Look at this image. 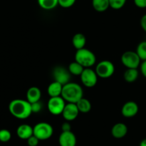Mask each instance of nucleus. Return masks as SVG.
<instances>
[{"mask_svg": "<svg viewBox=\"0 0 146 146\" xmlns=\"http://www.w3.org/2000/svg\"><path fill=\"white\" fill-rule=\"evenodd\" d=\"M27 144L29 146H37L38 145L40 140L36 137L35 135H33L32 136L29 137V139H27Z\"/></svg>", "mask_w": 146, "mask_h": 146, "instance_id": "obj_27", "label": "nucleus"}, {"mask_svg": "<svg viewBox=\"0 0 146 146\" xmlns=\"http://www.w3.org/2000/svg\"><path fill=\"white\" fill-rule=\"evenodd\" d=\"M139 73L137 69H127L123 74L124 80L127 82H133L138 79Z\"/></svg>", "mask_w": 146, "mask_h": 146, "instance_id": "obj_21", "label": "nucleus"}, {"mask_svg": "<svg viewBox=\"0 0 146 146\" xmlns=\"http://www.w3.org/2000/svg\"><path fill=\"white\" fill-rule=\"evenodd\" d=\"M95 71L98 77L103 79L109 78L115 72V66L109 60H103L97 64Z\"/></svg>", "mask_w": 146, "mask_h": 146, "instance_id": "obj_5", "label": "nucleus"}, {"mask_svg": "<svg viewBox=\"0 0 146 146\" xmlns=\"http://www.w3.org/2000/svg\"><path fill=\"white\" fill-rule=\"evenodd\" d=\"M79 113L80 112L76 103L68 102L66 104L61 115L66 121L70 122L76 119Z\"/></svg>", "mask_w": 146, "mask_h": 146, "instance_id": "obj_10", "label": "nucleus"}, {"mask_svg": "<svg viewBox=\"0 0 146 146\" xmlns=\"http://www.w3.org/2000/svg\"><path fill=\"white\" fill-rule=\"evenodd\" d=\"M75 61L79 63L84 68H91L96 62L95 54L86 48L76 50L75 54Z\"/></svg>", "mask_w": 146, "mask_h": 146, "instance_id": "obj_3", "label": "nucleus"}, {"mask_svg": "<svg viewBox=\"0 0 146 146\" xmlns=\"http://www.w3.org/2000/svg\"><path fill=\"white\" fill-rule=\"evenodd\" d=\"M141 71L143 75L146 78V60L143 61L142 64H141Z\"/></svg>", "mask_w": 146, "mask_h": 146, "instance_id": "obj_32", "label": "nucleus"}, {"mask_svg": "<svg viewBox=\"0 0 146 146\" xmlns=\"http://www.w3.org/2000/svg\"><path fill=\"white\" fill-rule=\"evenodd\" d=\"M139 146H146V138L141 140V143H140Z\"/></svg>", "mask_w": 146, "mask_h": 146, "instance_id": "obj_33", "label": "nucleus"}, {"mask_svg": "<svg viewBox=\"0 0 146 146\" xmlns=\"http://www.w3.org/2000/svg\"><path fill=\"white\" fill-rule=\"evenodd\" d=\"M86 44V36L82 33H76L72 38V44L76 50L85 48Z\"/></svg>", "mask_w": 146, "mask_h": 146, "instance_id": "obj_17", "label": "nucleus"}, {"mask_svg": "<svg viewBox=\"0 0 146 146\" xmlns=\"http://www.w3.org/2000/svg\"><path fill=\"white\" fill-rule=\"evenodd\" d=\"M134 4L138 8H146V0H133Z\"/></svg>", "mask_w": 146, "mask_h": 146, "instance_id": "obj_29", "label": "nucleus"}, {"mask_svg": "<svg viewBox=\"0 0 146 146\" xmlns=\"http://www.w3.org/2000/svg\"><path fill=\"white\" fill-rule=\"evenodd\" d=\"M53 77L54 81L60 83L62 85L70 82L69 80L71 78V74L69 71L64 67L61 66H57L53 70Z\"/></svg>", "mask_w": 146, "mask_h": 146, "instance_id": "obj_9", "label": "nucleus"}, {"mask_svg": "<svg viewBox=\"0 0 146 146\" xmlns=\"http://www.w3.org/2000/svg\"><path fill=\"white\" fill-rule=\"evenodd\" d=\"M139 110L138 104L134 101H128L123 105L121 114L125 117H133L136 115Z\"/></svg>", "mask_w": 146, "mask_h": 146, "instance_id": "obj_12", "label": "nucleus"}, {"mask_svg": "<svg viewBox=\"0 0 146 146\" xmlns=\"http://www.w3.org/2000/svg\"><path fill=\"white\" fill-rule=\"evenodd\" d=\"M77 107L80 113H87L91 110V103L88 99L82 97L81 100H78L76 103Z\"/></svg>", "mask_w": 146, "mask_h": 146, "instance_id": "obj_19", "label": "nucleus"}, {"mask_svg": "<svg viewBox=\"0 0 146 146\" xmlns=\"http://www.w3.org/2000/svg\"><path fill=\"white\" fill-rule=\"evenodd\" d=\"M77 140L73 132H61L58 137V143L60 146H76Z\"/></svg>", "mask_w": 146, "mask_h": 146, "instance_id": "obj_11", "label": "nucleus"}, {"mask_svg": "<svg viewBox=\"0 0 146 146\" xmlns=\"http://www.w3.org/2000/svg\"><path fill=\"white\" fill-rule=\"evenodd\" d=\"M61 130H62V132L71 131V126L68 121L63 123L62 125H61Z\"/></svg>", "mask_w": 146, "mask_h": 146, "instance_id": "obj_30", "label": "nucleus"}, {"mask_svg": "<svg viewBox=\"0 0 146 146\" xmlns=\"http://www.w3.org/2000/svg\"><path fill=\"white\" fill-rule=\"evenodd\" d=\"M84 67L82 65L78 63L77 62L74 61L70 63L68 65V70L69 71L70 74L75 76H80L84 70Z\"/></svg>", "mask_w": 146, "mask_h": 146, "instance_id": "obj_22", "label": "nucleus"}, {"mask_svg": "<svg viewBox=\"0 0 146 146\" xmlns=\"http://www.w3.org/2000/svg\"><path fill=\"white\" fill-rule=\"evenodd\" d=\"M9 110L14 117L20 120L28 118L32 113L31 103L21 99L11 100L9 104Z\"/></svg>", "mask_w": 146, "mask_h": 146, "instance_id": "obj_1", "label": "nucleus"}, {"mask_svg": "<svg viewBox=\"0 0 146 146\" xmlns=\"http://www.w3.org/2000/svg\"><path fill=\"white\" fill-rule=\"evenodd\" d=\"M17 135L21 140H27L34 135V128L28 124L20 125L17 129Z\"/></svg>", "mask_w": 146, "mask_h": 146, "instance_id": "obj_14", "label": "nucleus"}, {"mask_svg": "<svg viewBox=\"0 0 146 146\" xmlns=\"http://www.w3.org/2000/svg\"><path fill=\"white\" fill-rule=\"evenodd\" d=\"M141 26L144 31L146 32V14H144L141 19Z\"/></svg>", "mask_w": 146, "mask_h": 146, "instance_id": "obj_31", "label": "nucleus"}, {"mask_svg": "<svg viewBox=\"0 0 146 146\" xmlns=\"http://www.w3.org/2000/svg\"><path fill=\"white\" fill-rule=\"evenodd\" d=\"M82 84L86 87H93L97 84L98 75L96 71L91 68H85L80 75Z\"/></svg>", "mask_w": 146, "mask_h": 146, "instance_id": "obj_8", "label": "nucleus"}, {"mask_svg": "<svg viewBox=\"0 0 146 146\" xmlns=\"http://www.w3.org/2000/svg\"><path fill=\"white\" fill-rule=\"evenodd\" d=\"M84 96L81 85L76 82H68L63 86L61 97L67 102L76 103Z\"/></svg>", "mask_w": 146, "mask_h": 146, "instance_id": "obj_2", "label": "nucleus"}, {"mask_svg": "<svg viewBox=\"0 0 146 146\" xmlns=\"http://www.w3.org/2000/svg\"><path fill=\"white\" fill-rule=\"evenodd\" d=\"M128 133V127L125 123H118L111 128V135L116 139H121Z\"/></svg>", "mask_w": 146, "mask_h": 146, "instance_id": "obj_13", "label": "nucleus"}, {"mask_svg": "<svg viewBox=\"0 0 146 146\" xmlns=\"http://www.w3.org/2000/svg\"><path fill=\"white\" fill-rule=\"evenodd\" d=\"M76 0H58V5L63 8H70L75 4Z\"/></svg>", "mask_w": 146, "mask_h": 146, "instance_id": "obj_26", "label": "nucleus"}, {"mask_svg": "<svg viewBox=\"0 0 146 146\" xmlns=\"http://www.w3.org/2000/svg\"><path fill=\"white\" fill-rule=\"evenodd\" d=\"M11 138V133L7 129H1L0 130V142L1 143H7Z\"/></svg>", "mask_w": 146, "mask_h": 146, "instance_id": "obj_24", "label": "nucleus"}, {"mask_svg": "<svg viewBox=\"0 0 146 146\" xmlns=\"http://www.w3.org/2000/svg\"><path fill=\"white\" fill-rule=\"evenodd\" d=\"M141 62L136 52L126 51L121 56V62L127 69H138Z\"/></svg>", "mask_w": 146, "mask_h": 146, "instance_id": "obj_6", "label": "nucleus"}, {"mask_svg": "<svg viewBox=\"0 0 146 146\" xmlns=\"http://www.w3.org/2000/svg\"><path fill=\"white\" fill-rule=\"evenodd\" d=\"M127 0H109L110 7L113 9H120L123 8Z\"/></svg>", "mask_w": 146, "mask_h": 146, "instance_id": "obj_25", "label": "nucleus"}, {"mask_svg": "<svg viewBox=\"0 0 146 146\" xmlns=\"http://www.w3.org/2000/svg\"><path fill=\"white\" fill-rule=\"evenodd\" d=\"M136 53L142 61L146 60V41L139 43L136 49Z\"/></svg>", "mask_w": 146, "mask_h": 146, "instance_id": "obj_23", "label": "nucleus"}, {"mask_svg": "<svg viewBox=\"0 0 146 146\" xmlns=\"http://www.w3.org/2000/svg\"><path fill=\"white\" fill-rule=\"evenodd\" d=\"M41 97V92L38 87H31L27 92V100L31 104L40 101Z\"/></svg>", "mask_w": 146, "mask_h": 146, "instance_id": "obj_15", "label": "nucleus"}, {"mask_svg": "<svg viewBox=\"0 0 146 146\" xmlns=\"http://www.w3.org/2000/svg\"><path fill=\"white\" fill-rule=\"evenodd\" d=\"M38 4L44 10L54 9L58 5V0H37Z\"/></svg>", "mask_w": 146, "mask_h": 146, "instance_id": "obj_20", "label": "nucleus"}, {"mask_svg": "<svg viewBox=\"0 0 146 146\" xmlns=\"http://www.w3.org/2000/svg\"><path fill=\"white\" fill-rule=\"evenodd\" d=\"M94 9L98 12H104L110 7L109 0H92Z\"/></svg>", "mask_w": 146, "mask_h": 146, "instance_id": "obj_18", "label": "nucleus"}, {"mask_svg": "<svg viewBox=\"0 0 146 146\" xmlns=\"http://www.w3.org/2000/svg\"><path fill=\"white\" fill-rule=\"evenodd\" d=\"M34 135L39 140H46L51 137L54 129L51 124L46 122H41L35 125L34 127Z\"/></svg>", "mask_w": 146, "mask_h": 146, "instance_id": "obj_4", "label": "nucleus"}, {"mask_svg": "<svg viewBox=\"0 0 146 146\" xmlns=\"http://www.w3.org/2000/svg\"><path fill=\"white\" fill-rule=\"evenodd\" d=\"M42 109V104L40 102V101L36 102L31 104V110H32V113H38L40 112Z\"/></svg>", "mask_w": 146, "mask_h": 146, "instance_id": "obj_28", "label": "nucleus"}, {"mask_svg": "<svg viewBox=\"0 0 146 146\" xmlns=\"http://www.w3.org/2000/svg\"><path fill=\"white\" fill-rule=\"evenodd\" d=\"M63 86L64 85L56 81L51 82L47 88V92H48V94L50 96V97L61 96Z\"/></svg>", "mask_w": 146, "mask_h": 146, "instance_id": "obj_16", "label": "nucleus"}, {"mask_svg": "<svg viewBox=\"0 0 146 146\" xmlns=\"http://www.w3.org/2000/svg\"><path fill=\"white\" fill-rule=\"evenodd\" d=\"M65 105L66 101L61 96L50 97L47 103V108L51 114L54 115H59L62 114Z\"/></svg>", "mask_w": 146, "mask_h": 146, "instance_id": "obj_7", "label": "nucleus"}]
</instances>
